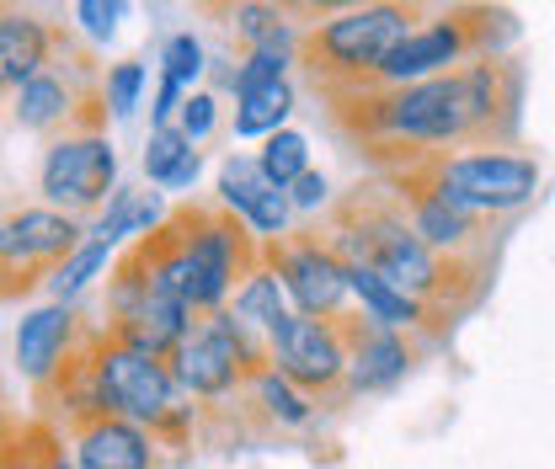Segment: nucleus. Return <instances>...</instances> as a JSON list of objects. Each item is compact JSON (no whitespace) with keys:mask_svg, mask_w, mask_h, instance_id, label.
I'll return each mask as SVG.
<instances>
[{"mask_svg":"<svg viewBox=\"0 0 555 469\" xmlns=\"http://www.w3.org/2000/svg\"><path fill=\"white\" fill-rule=\"evenodd\" d=\"M204 75V43L193 38V32H177V38H166V49H160V80H171V86H193Z\"/></svg>","mask_w":555,"mask_h":469,"instance_id":"nucleus-27","label":"nucleus"},{"mask_svg":"<svg viewBox=\"0 0 555 469\" xmlns=\"http://www.w3.org/2000/svg\"><path fill=\"white\" fill-rule=\"evenodd\" d=\"M273 368V341L257 331H246L230 310L198 315L193 331L177 341L171 352V374L188 395L198 401H219L241 385H257V374Z\"/></svg>","mask_w":555,"mask_h":469,"instance_id":"nucleus-5","label":"nucleus"},{"mask_svg":"<svg viewBox=\"0 0 555 469\" xmlns=\"http://www.w3.org/2000/svg\"><path fill=\"white\" fill-rule=\"evenodd\" d=\"M251 390H257V401L268 405V416H273L278 427H305V421H310V401H305V395L278 374V368L257 374V385H251Z\"/></svg>","mask_w":555,"mask_h":469,"instance_id":"nucleus-25","label":"nucleus"},{"mask_svg":"<svg viewBox=\"0 0 555 469\" xmlns=\"http://www.w3.org/2000/svg\"><path fill=\"white\" fill-rule=\"evenodd\" d=\"M390 187H396V198L406 203L416 235H422L433 251H443V257H481L486 262V235H481L486 219L481 213H465V208L443 203L427 182H416L406 171H390Z\"/></svg>","mask_w":555,"mask_h":469,"instance_id":"nucleus-12","label":"nucleus"},{"mask_svg":"<svg viewBox=\"0 0 555 469\" xmlns=\"http://www.w3.org/2000/svg\"><path fill=\"white\" fill-rule=\"evenodd\" d=\"M262 171L273 177V187H294L305 171H310V144H305V134H294V129H283V134H273L268 144H262Z\"/></svg>","mask_w":555,"mask_h":469,"instance_id":"nucleus-22","label":"nucleus"},{"mask_svg":"<svg viewBox=\"0 0 555 469\" xmlns=\"http://www.w3.org/2000/svg\"><path fill=\"white\" fill-rule=\"evenodd\" d=\"M513 107V75L491 60L401 86V91H343L332 96V118L369 149H427V144H465L481 139Z\"/></svg>","mask_w":555,"mask_h":469,"instance_id":"nucleus-2","label":"nucleus"},{"mask_svg":"<svg viewBox=\"0 0 555 469\" xmlns=\"http://www.w3.org/2000/svg\"><path fill=\"white\" fill-rule=\"evenodd\" d=\"M118 155L102 134H65L43 149L38 166V187L60 213H86L102 198H113L118 187Z\"/></svg>","mask_w":555,"mask_h":469,"instance_id":"nucleus-10","label":"nucleus"},{"mask_svg":"<svg viewBox=\"0 0 555 469\" xmlns=\"http://www.w3.org/2000/svg\"><path fill=\"white\" fill-rule=\"evenodd\" d=\"M54 54V27L27 16V11H5L0 16V75L11 91H22L27 80H38Z\"/></svg>","mask_w":555,"mask_h":469,"instance_id":"nucleus-17","label":"nucleus"},{"mask_svg":"<svg viewBox=\"0 0 555 469\" xmlns=\"http://www.w3.org/2000/svg\"><path fill=\"white\" fill-rule=\"evenodd\" d=\"M288 107H294V86H288V80H278V86L257 91V96H246V102L235 107V134H241V139H273V134H283Z\"/></svg>","mask_w":555,"mask_h":469,"instance_id":"nucleus-21","label":"nucleus"},{"mask_svg":"<svg viewBox=\"0 0 555 469\" xmlns=\"http://www.w3.org/2000/svg\"><path fill=\"white\" fill-rule=\"evenodd\" d=\"M0 469H43V448H38V421H27L16 432V421L5 427V465Z\"/></svg>","mask_w":555,"mask_h":469,"instance_id":"nucleus-30","label":"nucleus"},{"mask_svg":"<svg viewBox=\"0 0 555 469\" xmlns=\"http://www.w3.org/2000/svg\"><path fill=\"white\" fill-rule=\"evenodd\" d=\"M347 268V262H343ZM347 288H352V299L363 304V315L374 321V326H390V331H406V326H438L416 299H406L401 288H390L379 272L369 268H347Z\"/></svg>","mask_w":555,"mask_h":469,"instance_id":"nucleus-18","label":"nucleus"},{"mask_svg":"<svg viewBox=\"0 0 555 469\" xmlns=\"http://www.w3.org/2000/svg\"><path fill=\"white\" fill-rule=\"evenodd\" d=\"M139 203H144V193H134V187H118L113 193V208L96 219V240H107V246H118L124 235H139Z\"/></svg>","mask_w":555,"mask_h":469,"instance_id":"nucleus-29","label":"nucleus"},{"mask_svg":"<svg viewBox=\"0 0 555 469\" xmlns=\"http://www.w3.org/2000/svg\"><path fill=\"white\" fill-rule=\"evenodd\" d=\"M214 123H219V102H214V96H204V91H193V96L182 102V118H177V129L193 139V144H204V139L214 134Z\"/></svg>","mask_w":555,"mask_h":469,"instance_id":"nucleus-31","label":"nucleus"},{"mask_svg":"<svg viewBox=\"0 0 555 469\" xmlns=\"http://www.w3.org/2000/svg\"><path fill=\"white\" fill-rule=\"evenodd\" d=\"M273 368L310 395H337L347 385V341L337 321L288 315V326L273 336Z\"/></svg>","mask_w":555,"mask_h":469,"instance_id":"nucleus-11","label":"nucleus"},{"mask_svg":"<svg viewBox=\"0 0 555 469\" xmlns=\"http://www.w3.org/2000/svg\"><path fill=\"white\" fill-rule=\"evenodd\" d=\"M80 123V113H75V91H69L65 75H54V69H43L38 80H27L22 91H16V123L22 129H33V134H49V129H60V123Z\"/></svg>","mask_w":555,"mask_h":469,"instance_id":"nucleus-20","label":"nucleus"},{"mask_svg":"<svg viewBox=\"0 0 555 469\" xmlns=\"http://www.w3.org/2000/svg\"><path fill=\"white\" fill-rule=\"evenodd\" d=\"M486 22H491L486 11H454V16H443V22L416 27L412 38L385 60V69H379L374 86H379V91H401V86H422V80L454 75V65L465 69V60L491 38Z\"/></svg>","mask_w":555,"mask_h":469,"instance_id":"nucleus-8","label":"nucleus"},{"mask_svg":"<svg viewBox=\"0 0 555 469\" xmlns=\"http://www.w3.org/2000/svg\"><path fill=\"white\" fill-rule=\"evenodd\" d=\"M198 166H204V155H198V149H193V155H188V160H182V171H177V177H171V187H177V193H182V187H193V182H198Z\"/></svg>","mask_w":555,"mask_h":469,"instance_id":"nucleus-35","label":"nucleus"},{"mask_svg":"<svg viewBox=\"0 0 555 469\" xmlns=\"http://www.w3.org/2000/svg\"><path fill=\"white\" fill-rule=\"evenodd\" d=\"M385 171H406L416 182H427L443 203L481 213V219L524 208L540 187V166L529 155H507V149H465V155L406 149V160H390Z\"/></svg>","mask_w":555,"mask_h":469,"instance_id":"nucleus-4","label":"nucleus"},{"mask_svg":"<svg viewBox=\"0 0 555 469\" xmlns=\"http://www.w3.org/2000/svg\"><path fill=\"white\" fill-rule=\"evenodd\" d=\"M96 374H102V405L107 416H124L134 427H150L160 432L182 401H177V374L166 357H150V352H134L124 341H113L107 331H96Z\"/></svg>","mask_w":555,"mask_h":469,"instance_id":"nucleus-6","label":"nucleus"},{"mask_svg":"<svg viewBox=\"0 0 555 469\" xmlns=\"http://www.w3.org/2000/svg\"><path fill=\"white\" fill-rule=\"evenodd\" d=\"M193 149H198V144L182 134V129H155L150 144H144V177L160 182V187H171V177L182 171V160H188Z\"/></svg>","mask_w":555,"mask_h":469,"instance_id":"nucleus-24","label":"nucleus"},{"mask_svg":"<svg viewBox=\"0 0 555 469\" xmlns=\"http://www.w3.org/2000/svg\"><path fill=\"white\" fill-rule=\"evenodd\" d=\"M80 246H86V235H80L75 213H60V208H22V213H11L5 230H0L5 299L38 288L43 277H54Z\"/></svg>","mask_w":555,"mask_h":469,"instance_id":"nucleus-7","label":"nucleus"},{"mask_svg":"<svg viewBox=\"0 0 555 469\" xmlns=\"http://www.w3.org/2000/svg\"><path fill=\"white\" fill-rule=\"evenodd\" d=\"M107 251H113L107 240H96V235H86V246H80V251L69 257L65 268L54 272V277H49V288H54V299H60V304H69V299H75V294H80V288H86V283H91L96 272L107 268Z\"/></svg>","mask_w":555,"mask_h":469,"instance_id":"nucleus-23","label":"nucleus"},{"mask_svg":"<svg viewBox=\"0 0 555 469\" xmlns=\"http://www.w3.org/2000/svg\"><path fill=\"white\" fill-rule=\"evenodd\" d=\"M416 32V11L412 5H358L343 11L321 27H310L299 38V65L310 69V80L326 96L343 91H369L379 80L385 60Z\"/></svg>","mask_w":555,"mask_h":469,"instance_id":"nucleus-3","label":"nucleus"},{"mask_svg":"<svg viewBox=\"0 0 555 469\" xmlns=\"http://www.w3.org/2000/svg\"><path fill=\"white\" fill-rule=\"evenodd\" d=\"M283 69H288V49H251V54H246V65L230 75L235 102H246V96H257V91L278 86V80H283Z\"/></svg>","mask_w":555,"mask_h":469,"instance_id":"nucleus-26","label":"nucleus"},{"mask_svg":"<svg viewBox=\"0 0 555 469\" xmlns=\"http://www.w3.org/2000/svg\"><path fill=\"white\" fill-rule=\"evenodd\" d=\"M326 193H332V187H326V177H321V171H305V177L288 187V203H294L299 213H315V208L326 203Z\"/></svg>","mask_w":555,"mask_h":469,"instance_id":"nucleus-33","label":"nucleus"},{"mask_svg":"<svg viewBox=\"0 0 555 469\" xmlns=\"http://www.w3.org/2000/svg\"><path fill=\"white\" fill-rule=\"evenodd\" d=\"M347 268L379 272L390 288H401L406 299H416L438 326L449 315H460L476 294H481V257H443L416 235L412 213L396 193H374V187H352L337 208L332 224L321 235Z\"/></svg>","mask_w":555,"mask_h":469,"instance_id":"nucleus-1","label":"nucleus"},{"mask_svg":"<svg viewBox=\"0 0 555 469\" xmlns=\"http://www.w3.org/2000/svg\"><path fill=\"white\" fill-rule=\"evenodd\" d=\"M38 448H43V469H75V459H65V448L49 427H38Z\"/></svg>","mask_w":555,"mask_h":469,"instance_id":"nucleus-34","label":"nucleus"},{"mask_svg":"<svg viewBox=\"0 0 555 469\" xmlns=\"http://www.w3.org/2000/svg\"><path fill=\"white\" fill-rule=\"evenodd\" d=\"M69 448H75V469H150L155 465V443L150 432L124 421V416H96L69 427Z\"/></svg>","mask_w":555,"mask_h":469,"instance_id":"nucleus-16","label":"nucleus"},{"mask_svg":"<svg viewBox=\"0 0 555 469\" xmlns=\"http://www.w3.org/2000/svg\"><path fill=\"white\" fill-rule=\"evenodd\" d=\"M80 326H75V310L69 304H49V310H33L22 326H16V341H11V352H16V368L33 379V385H49L54 374H60V363H65L69 352L80 347Z\"/></svg>","mask_w":555,"mask_h":469,"instance_id":"nucleus-15","label":"nucleus"},{"mask_svg":"<svg viewBox=\"0 0 555 469\" xmlns=\"http://www.w3.org/2000/svg\"><path fill=\"white\" fill-rule=\"evenodd\" d=\"M219 208H230L235 219H246L262 246L288 235V219H294V203L283 187H273V177L262 171L257 155H230L219 166Z\"/></svg>","mask_w":555,"mask_h":469,"instance_id":"nucleus-13","label":"nucleus"},{"mask_svg":"<svg viewBox=\"0 0 555 469\" xmlns=\"http://www.w3.org/2000/svg\"><path fill=\"white\" fill-rule=\"evenodd\" d=\"M283 294H288V288H283V277L262 262V268L235 288L230 315H235L246 331H257V336H268V341H273V336L288 326V304H283Z\"/></svg>","mask_w":555,"mask_h":469,"instance_id":"nucleus-19","label":"nucleus"},{"mask_svg":"<svg viewBox=\"0 0 555 469\" xmlns=\"http://www.w3.org/2000/svg\"><path fill=\"white\" fill-rule=\"evenodd\" d=\"M139 91H144V65H139V60L113 65L107 69V80H102V102L113 107V118H129V113H134Z\"/></svg>","mask_w":555,"mask_h":469,"instance_id":"nucleus-28","label":"nucleus"},{"mask_svg":"<svg viewBox=\"0 0 555 469\" xmlns=\"http://www.w3.org/2000/svg\"><path fill=\"white\" fill-rule=\"evenodd\" d=\"M337 326L347 341V390H390L412 368V347L401 331L374 326L369 315H343Z\"/></svg>","mask_w":555,"mask_h":469,"instance_id":"nucleus-14","label":"nucleus"},{"mask_svg":"<svg viewBox=\"0 0 555 469\" xmlns=\"http://www.w3.org/2000/svg\"><path fill=\"white\" fill-rule=\"evenodd\" d=\"M262 262L283 277L288 299L299 315L310 321H343L347 304V268L343 257L321 240V235H283V240H268L262 246Z\"/></svg>","mask_w":555,"mask_h":469,"instance_id":"nucleus-9","label":"nucleus"},{"mask_svg":"<svg viewBox=\"0 0 555 469\" xmlns=\"http://www.w3.org/2000/svg\"><path fill=\"white\" fill-rule=\"evenodd\" d=\"M118 16H124V5H118V0H80V5H75V22H80L91 38H113Z\"/></svg>","mask_w":555,"mask_h":469,"instance_id":"nucleus-32","label":"nucleus"}]
</instances>
